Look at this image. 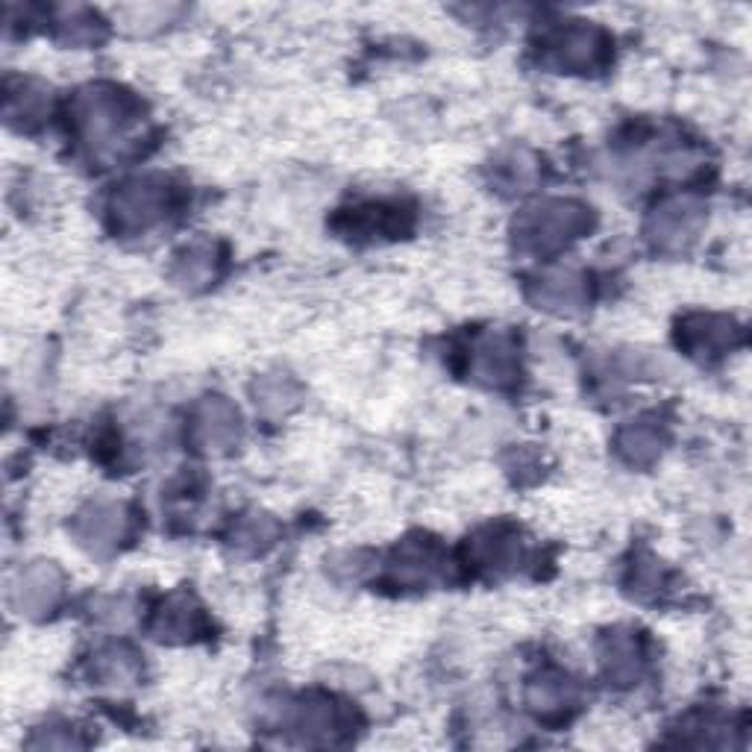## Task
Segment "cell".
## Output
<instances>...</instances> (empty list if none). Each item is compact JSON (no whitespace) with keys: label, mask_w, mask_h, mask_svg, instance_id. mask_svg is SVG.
<instances>
[{"label":"cell","mask_w":752,"mask_h":752,"mask_svg":"<svg viewBox=\"0 0 752 752\" xmlns=\"http://www.w3.org/2000/svg\"><path fill=\"white\" fill-rule=\"evenodd\" d=\"M588 224V215L576 203L552 201L544 203L538 210H533L524 220V239L533 244V248L550 250L564 244L568 239H573L576 232H582Z\"/></svg>","instance_id":"obj_1"},{"label":"cell","mask_w":752,"mask_h":752,"mask_svg":"<svg viewBox=\"0 0 752 752\" xmlns=\"http://www.w3.org/2000/svg\"><path fill=\"white\" fill-rule=\"evenodd\" d=\"M115 218L121 229H147L168 210V191L156 180L127 182L112 201Z\"/></svg>","instance_id":"obj_2"},{"label":"cell","mask_w":752,"mask_h":752,"mask_svg":"<svg viewBox=\"0 0 752 752\" xmlns=\"http://www.w3.org/2000/svg\"><path fill=\"white\" fill-rule=\"evenodd\" d=\"M130 121L127 100L118 92H104L95 88L80 100V124L86 130V139L97 144H106V139H115Z\"/></svg>","instance_id":"obj_3"},{"label":"cell","mask_w":752,"mask_h":752,"mask_svg":"<svg viewBox=\"0 0 752 752\" xmlns=\"http://www.w3.org/2000/svg\"><path fill=\"white\" fill-rule=\"evenodd\" d=\"M703 227V206L694 201H670L661 210H656L649 220V232L661 248L679 250L688 241L696 239V232Z\"/></svg>","instance_id":"obj_4"},{"label":"cell","mask_w":752,"mask_h":752,"mask_svg":"<svg viewBox=\"0 0 752 752\" xmlns=\"http://www.w3.org/2000/svg\"><path fill=\"white\" fill-rule=\"evenodd\" d=\"M194 432H198V444H203L206 450L229 447L239 439V411L224 401L203 403Z\"/></svg>","instance_id":"obj_5"},{"label":"cell","mask_w":752,"mask_h":752,"mask_svg":"<svg viewBox=\"0 0 752 752\" xmlns=\"http://www.w3.org/2000/svg\"><path fill=\"white\" fill-rule=\"evenodd\" d=\"M76 533H80L83 544H88L92 550H106V547H112V544L121 538V533H124V512H121V505L104 503L88 509V512L80 517Z\"/></svg>","instance_id":"obj_6"},{"label":"cell","mask_w":752,"mask_h":752,"mask_svg":"<svg viewBox=\"0 0 752 752\" xmlns=\"http://www.w3.org/2000/svg\"><path fill=\"white\" fill-rule=\"evenodd\" d=\"M602 50V38L597 29L588 27H571L568 33L552 41V53L556 62L568 68H585L594 65Z\"/></svg>","instance_id":"obj_7"},{"label":"cell","mask_w":752,"mask_h":752,"mask_svg":"<svg viewBox=\"0 0 752 752\" xmlns=\"http://www.w3.org/2000/svg\"><path fill=\"white\" fill-rule=\"evenodd\" d=\"M585 300V286L571 271H552L538 283V303L544 309H576Z\"/></svg>","instance_id":"obj_8"},{"label":"cell","mask_w":752,"mask_h":752,"mask_svg":"<svg viewBox=\"0 0 752 752\" xmlns=\"http://www.w3.org/2000/svg\"><path fill=\"white\" fill-rule=\"evenodd\" d=\"M514 371V350L509 335L497 333L488 335L486 342L479 344L477 350V373L488 382H503L509 380V373Z\"/></svg>","instance_id":"obj_9"},{"label":"cell","mask_w":752,"mask_h":752,"mask_svg":"<svg viewBox=\"0 0 752 752\" xmlns=\"http://www.w3.org/2000/svg\"><path fill=\"white\" fill-rule=\"evenodd\" d=\"M735 330L732 321H724V318H696V321H691L685 330L688 335V347L694 353H700V356H712V353H720L726 347V344H732L735 338Z\"/></svg>","instance_id":"obj_10"},{"label":"cell","mask_w":752,"mask_h":752,"mask_svg":"<svg viewBox=\"0 0 752 752\" xmlns=\"http://www.w3.org/2000/svg\"><path fill=\"white\" fill-rule=\"evenodd\" d=\"M620 450L629 462L635 465H647L661 453V439L653 427H629L623 435H620Z\"/></svg>","instance_id":"obj_11"},{"label":"cell","mask_w":752,"mask_h":752,"mask_svg":"<svg viewBox=\"0 0 752 752\" xmlns=\"http://www.w3.org/2000/svg\"><path fill=\"white\" fill-rule=\"evenodd\" d=\"M638 667L641 658L635 641L626 638V635H618V638L609 644V653H606V670H609V677L620 679V682H632V679L638 677Z\"/></svg>","instance_id":"obj_12"},{"label":"cell","mask_w":752,"mask_h":752,"mask_svg":"<svg viewBox=\"0 0 752 752\" xmlns=\"http://www.w3.org/2000/svg\"><path fill=\"white\" fill-rule=\"evenodd\" d=\"M59 594V576L53 568H33L24 580V602L27 609H45L53 606Z\"/></svg>","instance_id":"obj_13"},{"label":"cell","mask_w":752,"mask_h":752,"mask_svg":"<svg viewBox=\"0 0 752 752\" xmlns=\"http://www.w3.org/2000/svg\"><path fill=\"white\" fill-rule=\"evenodd\" d=\"M571 682L562 677H544L538 679V682H533V688H529V703H533L538 712H556V708L571 703Z\"/></svg>","instance_id":"obj_14"},{"label":"cell","mask_w":752,"mask_h":752,"mask_svg":"<svg viewBox=\"0 0 752 752\" xmlns=\"http://www.w3.org/2000/svg\"><path fill=\"white\" fill-rule=\"evenodd\" d=\"M274 533H276L274 521H267V517H248V521L239 526L236 544H239V547H253V550H262L265 544H271Z\"/></svg>","instance_id":"obj_15"},{"label":"cell","mask_w":752,"mask_h":752,"mask_svg":"<svg viewBox=\"0 0 752 752\" xmlns=\"http://www.w3.org/2000/svg\"><path fill=\"white\" fill-rule=\"evenodd\" d=\"M256 397L259 401L256 403H262L265 409H274V411H279V409H286L288 403H291V385H288L283 377H271V380H262L256 385Z\"/></svg>","instance_id":"obj_16"},{"label":"cell","mask_w":752,"mask_h":752,"mask_svg":"<svg viewBox=\"0 0 752 752\" xmlns=\"http://www.w3.org/2000/svg\"><path fill=\"white\" fill-rule=\"evenodd\" d=\"M191 623H194V611L189 609V602H177L174 609H168L163 614V620H159V632H163V638L168 635H186V632H191Z\"/></svg>","instance_id":"obj_17"},{"label":"cell","mask_w":752,"mask_h":752,"mask_svg":"<svg viewBox=\"0 0 752 752\" xmlns=\"http://www.w3.org/2000/svg\"><path fill=\"white\" fill-rule=\"evenodd\" d=\"M212 274V253L210 250H191L189 256H186V262H182V276L186 279H191V283H203L206 276Z\"/></svg>","instance_id":"obj_18"}]
</instances>
